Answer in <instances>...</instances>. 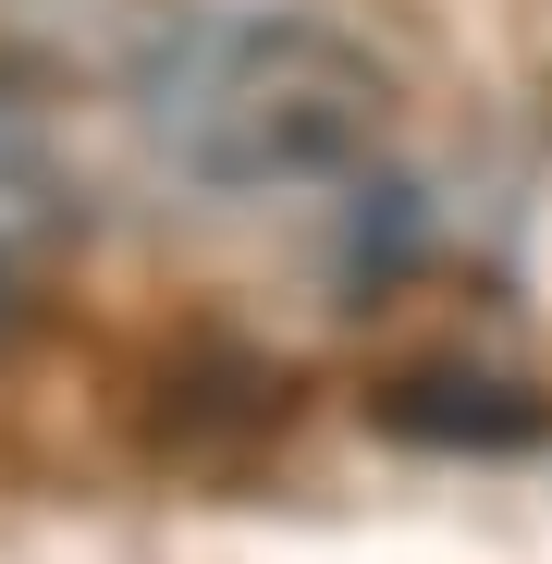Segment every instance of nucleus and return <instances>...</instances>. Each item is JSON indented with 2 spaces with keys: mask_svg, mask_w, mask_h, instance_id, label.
I'll return each mask as SVG.
<instances>
[{
  "mask_svg": "<svg viewBox=\"0 0 552 564\" xmlns=\"http://www.w3.org/2000/svg\"><path fill=\"white\" fill-rule=\"evenodd\" d=\"M148 135L209 197H295L368 148V62L320 25H184L148 74Z\"/></svg>",
  "mask_w": 552,
  "mask_h": 564,
  "instance_id": "obj_1",
  "label": "nucleus"
},
{
  "mask_svg": "<svg viewBox=\"0 0 552 564\" xmlns=\"http://www.w3.org/2000/svg\"><path fill=\"white\" fill-rule=\"evenodd\" d=\"M37 209H50V148L0 111V221H37Z\"/></svg>",
  "mask_w": 552,
  "mask_h": 564,
  "instance_id": "obj_2",
  "label": "nucleus"
}]
</instances>
